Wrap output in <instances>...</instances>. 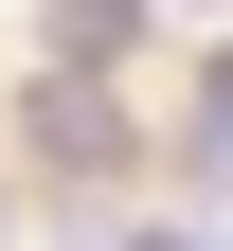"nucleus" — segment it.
Listing matches in <instances>:
<instances>
[{"mask_svg": "<svg viewBox=\"0 0 233 251\" xmlns=\"http://www.w3.org/2000/svg\"><path fill=\"white\" fill-rule=\"evenodd\" d=\"M108 251H215V233H180V215H144V233H108Z\"/></svg>", "mask_w": 233, "mask_h": 251, "instance_id": "obj_3", "label": "nucleus"}, {"mask_svg": "<svg viewBox=\"0 0 233 251\" xmlns=\"http://www.w3.org/2000/svg\"><path fill=\"white\" fill-rule=\"evenodd\" d=\"M18 144H36V179H108V162H126V90L54 54V72H36V108H18Z\"/></svg>", "mask_w": 233, "mask_h": 251, "instance_id": "obj_1", "label": "nucleus"}, {"mask_svg": "<svg viewBox=\"0 0 233 251\" xmlns=\"http://www.w3.org/2000/svg\"><path fill=\"white\" fill-rule=\"evenodd\" d=\"M126 36H144V0H54V54L72 72H126Z\"/></svg>", "mask_w": 233, "mask_h": 251, "instance_id": "obj_2", "label": "nucleus"}]
</instances>
